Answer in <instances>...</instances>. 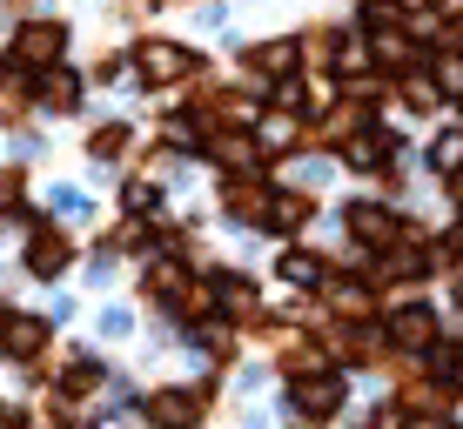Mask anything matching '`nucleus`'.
Returning a JSON list of instances; mask_svg holds the SVG:
<instances>
[{
  "mask_svg": "<svg viewBox=\"0 0 463 429\" xmlns=\"http://www.w3.org/2000/svg\"><path fill=\"white\" fill-rule=\"evenodd\" d=\"M209 403H215V383H162V389H148L141 396V423L148 429H195L202 416H209Z\"/></svg>",
  "mask_w": 463,
  "mask_h": 429,
  "instance_id": "f257e3e1",
  "label": "nucleus"
},
{
  "mask_svg": "<svg viewBox=\"0 0 463 429\" xmlns=\"http://www.w3.org/2000/svg\"><path fill=\"white\" fill-rule=\"evenodd\" d=\"M309 215H316V201H309V195H276V201H269V221H262V228H276V235H302V228H309Z\"/></svg>",
  "mask_w": 463,
  "mask_h": 429,
  "instance_id": "9d476101",
  "label": "nucleus"
},
{
  "mask_svg": "<svg viewBox=\"0 0 463 429\" xmlns=\"http://www.w3.org/2000/svg\"><path fill=\"white\" fill-rule=\"evenodd\" d=\"M209 154H215L222 168H242V174H249V162H255V141H249V135H235V128H215V135H209Z\"/></svg>",
  "mask_w": 463,
  "mask_h": 429,
  "instance_id": "f8f14e48",
  "label": "nucleus"
},
{
  "mask_svg": "<svg viewBox=\"0 0 463 429\" xmlns=\"http://www.w3.org/2000/svg\"><path fill=\"white\" fill-rule=\"evenodd\" d=\"M68 262H74V235L61 228V221H34L27 242H21V268L34 282H61V275H68Z\"/></svg>",
  "mask_w": 463,
  "mask_h": 429,
  "instance_id": "7ed1b4c3",
  "label": "nucleus"
},
{
  "mask_svg": "<svg viewBox=\"0 0 463 429\" xmlns=\"http://www.w3.org/2000/svg\"><path fill=\"white\" fill-rule=\"evenodd\" d=\"M121 209H128V215H155V209H162V195H155L148 182H128V188H121Z\"/></svg>",
  "mask_w": 463,
  "mask_h": 429,
  "instance_id": "a211bd4d",
  "label": "nucleus"
},
{
  "mask_svg": "<svg viewBox=\"0 0 463 429\" xmlns=\"http://www.w3.org/2000/svg\"><path fill=\"white\" fill-rule=\"evenodd\" d=\"M269 201H276V188H269L255 168L222 182V215H229V221H255V228H262V221H269Z\"/></svg>",
  "mask_w": 463,
  "mask_h": 429,
  "instance_id": "423d86ee",
  "label": "nucleus"
},
{
  "mask_svg": "<svg viewBox=\"0 0 463 429\" xmlns=\"http://www.w3.org/2000/svg\"><path fill=\"white\" fill-rule=\"evenodd\" d=\"M450 256H463V221H457V228H450Z\"/></svg>",
  "mask_w": 463,
  "mask_h": 429,
  "instance_id": "4be33fe9",
  "label": "nucleus"
},
{
  "mask_svg": "<svg viewBox=\"0 0 463 429\" xmlns=\"http://www.w3.org/2000/svg\"><path fill=\"white\" fill-rule=\"evenodd\" d=\"M437 81L450 88V94H463V61L457 54H443V68H437Z\"/></svg>",
  "mask_w": 463,
  "mask_h": 429,
  "instance_id": "aec40b11",
  "label": "nucleus"
},
{
  "mask_svg": "<svg viewBox=\"0 0 463 429\" xmlns=\"http://www.w3.org/2000/svg\"><path fill=\"white\" fill-rule=\"evenodd\" d=\"M14 74H47L68 61V21H21V34H14Z\"/></svg>",
  "mask_w": 463,
  "mask_h": 429,
  "instance_id": "f03ea898",
  "label": "nucleus"
},
{
  "mask_svg": "<svg viewBox=\"0 0 463 429\" xmlns=\"http://www.w3.org/2000/svg\"><path fill=\"white\" fill-rule=\"evenodd\" d=\"M255 121H262V135H255V148H269V154H276V148H296V141H302L296 115H255Z\"/></svg>",
  "mask_w": 463,
  "mask_h": 429,
  "instance_id": "2eb2a0df",
  "label": "nucleus"
},
{
  "mask_svg": "<svg viewBox=\"0 0 463 429\" xmlns=\"http://www.w3.org/2000/svg\"><path fill=\"white\" fill-rule=\"evenodd\" d=\"M0 429H27V416H21L14 403H0Z\"/></svg>",
  "mask_w": 463,
  "mask_h": 429,
  "instance_id": "412c9836",
  "label": "nucleus"
},
{
  "mask_svg": "<svg viewBox=\"0 0 463 429\" xmlns=\"http://www.w3.org/2000/svg\"><path fill=\"white\" fill-rule=\"evenodd\" d=\"M27 115V74H0V121H21Z\"/></svg>",
  "mask_w": 463,
  "mask_h": 429,
  "instance_id": "dca6fc26",
  "label": "nucleus"
},
{
  "mask_svg": "<svg viewBox=\"0 0 463 429\" xmlns=\"http://www.w3.org/2000/svg\"><path fill=\"white\" fill-rule=\"evenodd\" d=\"M135 74H141L148 88L188 81V74H195V54H188V47H175V41H141V47H135Z\"/></svg>",
  "mask_w": 463,
  "mask_h": 429,
  "instance_id": "39448f33",
  "label": "nucleus"
},
{
  "mask_svg": "<svg viewBox=\"0 0 463 429\" xmlns=\"http://www.w3.org/2000/svg\"><path fill=\"white\" fill-rule=\"evenodd\" d=\"M249 61H255V68H249L255 81H262V74H289V68H296V41H262Z\"/></svg>",
  "mask_w": 463,
  "mask_h": 429,
  "instance_id": "ddd939ff",
  "label": "nucleus"
},
{
  "mask_svg": "<svg viewBox=\"0 0 463 429\" xmlns=\"http://www.w3.org/2000/svg\"><path fill=\"white\" fill-rule=\"evenodd\" d=\"M343 409V383L329 369H316V376H296L289 383V416H302V423H329Z\"/></svg>",
  "mask_w": 463,
  "mask_h": 429,
  "instance_id": "20e7f679",
  "label": "nucleus"
},
{
  "mask_svg": "<svg viewBox=\"0 0 463 429\" xmlns=\"http://www.w3.org/2000/svg\"><path fill=\"white\" fill-rule=\"evenodd\" d=\"M276 275L289 282V289H323V275L329 268L309 256V248H282V262H276Z\"/></svg>",
  "mask_w": 463,
  "mask_h": 429,
  "instance_id": "9b49d317",
  "label": "nucleus"
},
{
  "mask_svg": "<svg viewBox=\"0 0 463 429\" xmlns=\"http://www.w3.org/2000/svg\"><path fill=\"white\" fill-rule=\"evenodd\" d=\"M21 195H27V168H0V215H14Z\"/></svg>",
  "mask_w": 463,
  "mask_h": 429,
  "instance_id": "6ab92c4d",
  "label": "nucleus"
},
{
  "mask_svg": "<svg viewBox=\"0 0 463 429\" xmlns=\"http://www.w3.org/2000/svg\"><path fill=\"white\" fill-rule=\"evenodd\" d=\"M128 135H135V128H128V121H108V128H101V135L88 141V154H94V162H115V154L128 148Z\"/></svg>",
  "mask_w": 463,
  "mask_h": 429,
  "instance_id": "f3484780",
  "label": "nucleus"
},
{
  "mask_svg": "<svg viewBox=\"0 0 463 429\" xmlns=\"http://www.w3.org/2000/svg\"><path fill=\"white\" fill-rule=\"evenodd\" d=\"M47 342H54V322H47V315H7V322H0V349H7L21 369L47 356Z\"/></svg>",
  "mask_w": 463,
  "mask_h": 429,
  "instance_id": "0eeeda50",
  "label": "nucleus"
},
{
  "mask_svg": "<svg viewBox=\"0 0 463 429\" xmlns=\"http://www.w3.org/2000/svg\"><path fill=\"white\" fill-rule=\"evenodd\" d=\"M343 221H349V235H356L363 248H376V256H390V248L403 242V228H396L390 209H376V201H356V209H349Z\"/></svg>",
  "mask_w": 463,
  "mask_h": 429,
  "instance_id": "6e6552de",
  "label": "nucleus"
},
{
  "mask_svg": "<svg viewBox=\"0 0 463 429\" xmlns=\"http://www.w3.org/2000/svg\"><path fill=\"white\" fill-rule=\"evenodd\" d=\"M74 101H81V81L68 68H47L41 74V107H74Z\"/></svg>",
  "mask_w": 463,
  "mask_h": 429,
  "instance_id": "4468645a",
  "label": "nucleus"
},
{
  "mask_svg": "<svg viewBox=\"0 0 463 429\" xmlns=\"http://www.w3.org/2000/svg\"><path fill=\"white\" fill-rule=\"evenodd\" d=\"M430 336H437V315L430 309H396L390 315V342L396 349H430Z\"/></svg>",
  "mask_w": 463,
  "mask_h": 429,
  "instance_id": "1a4fd4ad",
  "label": "nucleus"
}]
</instances>
